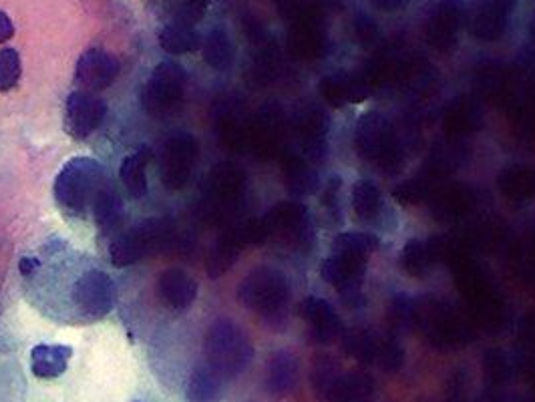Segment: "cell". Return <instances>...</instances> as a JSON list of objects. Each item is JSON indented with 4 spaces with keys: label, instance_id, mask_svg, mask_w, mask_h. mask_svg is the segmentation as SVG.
I'll list each match as a JSON object with an SVG mask.
<instances>
[{
    "label": "cell",
    "instance_id": "db71d44e",
    "mask_svg": "<svg viewBox=\"0 0 535 402\" xmlns=\"http://www.w3.org/2000/svg\"><path fill=\"white\" fill-rule=\"evenodd\" d=\"M521 336L525 338V340H529V342H535V312H531V314H527L525 318H523V322H521Z\"/></svg>",
    "mask_w": 535,
    "mask_h": 402
},
{
    "label": "cell",
    "instance_id": "8d00e7d4",
    "mask_svg": "<svg viewBox=\"0 0 535 402\" xmlns=\"http://www.w3.org/2000/svg\"><path fill=\"white\" fill-rule=\"evenodd\" d=\"M381 338L367 330H350L342 336V350L359 362L375 364L381 348Z\"/></svg>",
    "mask_w": 535,
    "mask_h": 402
},
{
    "label": "cell",
    "instance_id": "ac0fdd59",
    "mask_svg": "<svg viewBox=\"0 0 535 402\" xmlns=\"http://www.w3.org/2000/svg\"><path fill=\"white\" fill-rule=\"evenodd\" d=\"M330 129V117L324 109L306 107L294 119V131L312 159H324L326 155V135Z\"/></svg>",
    "mask_w": 535,
    "mask_h": 402
},
{
    "label": "cell",
    "instance_id": "cb8c5ba5",
    "mask_svg": "<svg viewBox=\"0 0 535 402\" xmlns=\"http://www.w3.org/2000/svg\"><path fill=\"white\" fill-rule=\"evenodd\" d=\"M377 384L371 374L363 370L340 372L336 378L328 402H373Z\"/></svg>",
    "mask_w": 535,
    "mask_h": 402
},
{
    "label": "cell",
    "instance_id": "f546056e",
    "mask_svg": "<svg viewBox=\"0 0 535 402\" xmlns=\"http://www.w3.org/2000/svg\"><path fill=\"white\" fill-rule=\"evenodd\" d=\"M286 189L294 195H312L320 187L318 173L310 167L306 157L296 153H284L282 157Z\"/></svg>",
    "mask_w": 535,
    "mask_h": 402
},
{
    "label": "cell",
    "instance_id": "8992f818",
    "mask_svg": "<svg viewBox=\"0 0 535 402\" xmlns=\"http://www.w3.org/2000/svg\"><path fill=\"white\" fill-rule=\"evenodd\" d=\"M415 326H421L435 348H461L471 338V326L451 304L423 298L417 300Z\"/></svg>",
    "mask_w": 535,
    "mask_h": 402
},
{
    "label": "cell",
    "instance_id": "7a4b0ae2",
    "mask_svg": "<svg viewBox=\"0 0 535 402\" xmlns=\"http://www.w3.org/2000/svg\"><path fill=\"white\" fill-rule=\"evenodd\" d=\"M290 282L274 268L252 270L238 288V300L272 326H282L290 304Z\"/></svg>",
    "mask_w": 535,
    "mask_h": 402
},
{
    "label": "cell",
    "instance_id": "9c48e42d",
    "mask_svg": "<svg viewBox=\"0 0 535 402\" xmlns=\"http://www.w3.org/2000/svg\"><path fill=\"white\" fill-rule=\"evenodd\" d=\"M369 258L352 254H334L326 258L320 266V276L338 294L344 306L359 308L365 304L363 298V278L367 274Z\"/></svg>",
    "mask_w": 535,
    "mask_h": 402
},
{
    "label": "cell",
    "instance_id": "681fc988",
    "mask_svg": "<svg viewBox=\"0 0 535 402\" xmlns=\"http://www.w3.org/2000/svg\"><path fill=\"white\" fill-rule=\"evenodd\" d=\"M278 11L282 13V17L296 21L300 17H304L312 7L308 5V0H274Z\"/></svg>",
    "mask_w": 535,
    "mask_h": 402
},
{
    "label": "cell",
    "instance_id": "ffe728a7",
    "mask_svg": "<svg viewBox=\"0 0 535 402\" xmlns=\"http://www.w3.org/2000/svg\"><path fill=\"white\" fill-rule=\"evenodd\" d=\"M431 201V214L437 222H453L465 218L475 206V193L465 183L445 185L435 189Z\"/></svg>",
    "mask_w": 535,
    "mask_h": 402
},
{
    "label": "cell",
    "instance_id": "816d5d0a",
    "mask_svg": "<svg viewBox=\"0 0 535 402\" xmlns=\"http://www.w3.org/2000/svg\"><path fill=\"white\" fill-rule=\"evenodd\" d=\"M338 191H340V179L338 177H332L326 185V191H324V208H336L338 204Z\"/></svg>",
    "mask_w": 535,
    "mask_h": 402
},
{
    "label": "cell",
    "instance_id": "30bf717a",
    "mask_svg": "<svg viewBox=\"0 0 535 402\" xmlns=\"http://www.w3.org/2000/svg\"><path fill=\"white\" fill-rule=\"evenodd\" d=\"M77 310L91 320L105 318L117 304V286L113 278L101 270H87L77 278L71 290Z\"/></svg>",
    "mask_w": 535,
    "mask_h": 402
},
{
    "label": "cell",
    "instance_id": "4fadbf2b",
    "mask_svg": "<svg viewBox=\"0 0 535 402\" xmlns=\"http://www.w3.org/2000/svg\"><path fill=\"white\" fill-rule=\"evenodd\" d=\"M326 45L328 37L320 23V15L314 9L294 21L288 33V51L294 59L316 61L326 53Z\"/></svg>",
    "mask_w": 535,
    "mask_h": 402
},
{
    "label": "cell",
    "instance_id": "74e56055",
    "mask_svg": "<svg viewBox=\"0 0 535 402\" xmlns=\"http://www.w3.org/2000/svg\"><path fill=\"white\" fill-rule=\"evenodd\" d=\"M381 189L371 179H359L352 185V210L359 220H373L381 210Z\"/></svg>",
    "mask_w": 535,
    "mask_h": 402
},
{
    "label": "cell",
    "instance_id": "7c38bea8",
    "mask_svg": "<svg viewBox=\"0 0 535 402\" xmlns=\"http://www.w3.org/2000/svg\"><path fill=\"white\" fill-rule=\"evenodd\" d=\"M65 117L69 133L77 139H87L103 125L107 117V103L91 91H73L67 97Z\"/></svg>",
    "mask_w": 535,
    "mask_h": 402
},
{
    "label": "cell",
    "instance_id": "484cf974",
    "mask_svg": "<svg viewBox=\"0 0 535 402\" xmlns=\"http://www.w3.org/2000/svg\"><path fill=\"white\" fill-rule=\"evenodd\" d=\"M73 348L65 344H37L31 350V370L37 378H59L67 372Z\"/></svg>",
    "mask_w": 535,
    "mask_h": 402
},
{
    "label": "cell",
    "instance_id": "e0dca14e",
    "mask_svg": "<svg viewBox=\"0 0 535 402\" xmlns=\"http://www.w3.org/2000/svg\"><path fill=\"white\" fill-rule=\"evenodd\" d=\"M155 292L167 308L175 312H186L194 306L200 288L188 272L180 268H169L157 278Z\"/></svg>",
    "mask_w": 535,
    "mask_h": 402
},
{
    "label": "cell",
    "instance_id": "f35d334b",
    "mask_svg": "<svg viewBox=\"0 0 535 402\" xmlns=\"http://www.w3.org/2000/svg\"><path fill=\"white\" fill-rule=\"evenodd\" d=\"M379 248V238L369 232H342L332 242L334 254H352L369 258Z\"/></svg>",
    "mask_w": 535,
    "mask_h": 402
},
{
    "label": "cell",
    "instance_id": "1f68e13d",
    "mask_svg": "<svg viewBox=\"0 0 535 402\" xmlns=\"http://www.w3.org/2000/svg\"><path fill=\"white\" fill-rule=\"evenodd\" d=\"M157 41H159V47L171 57L196 53L204 45L200 33L192 25H184V23H171L163 27Z\"/></svg>",
    "mask_w": 535,
    "mask_h": 402
},
{
    "label": "cell",
    "instance_id": "8fae6325",
    "mask_svg": "<svg viewBox=\"0 0 535 402\" xmlns=\"http://www.w3.org/2000/svg\"><path fill=\"white\" fill-rule=\"evenodd\" d=\"M465 0H441L425 25L427 43L441 53L457 47L461 25L465 23Z\"/></svg>",
    "mask_w": 535,
    "mask_h": 402
},
{
    "label": "cell",
    "instance_id": "7402d4cb",
    "mask_svg": "<svg viewBox=\"0 0 535 402\" xmlns=\"http://www.w3.org/2000/svg\"><path fill=\"white\" fill-rule=\"evenodd\" d=\"M284 141V123L278 109H268L248 129V147L258 151L262 157L280 153Z\"/></svg>",
    "mask_w": 535,
    "mask_h": 402
},
{
    "label": "cell",
    "instance_id": "9a60e30c",
    "mask_svg": "<svg viewBox=\"0 0 535 402\" xmlns=\"http://www.w3.org/2000/svg\"><path fill=\"white\" fill-rule=\"evenodd\" d=\"M270 236H282L292 244H304L310 234L308 210L300 201H284L264 216Z\"/></svg>",
    "mask_w": 535,
    "mask_h": 402
},
{
    "label": "cell",
    "instance_id": "d4e9b609",
    "mask_svg": "<svg viewBox=\"0 0 535 402\" xmlns=\"http://www.w3.org/2000/svg\"><path fill=\"white\" fill-rule=\"evenodd\" d=\"M91 216L103 234H113L123 226V218H125L123 201L117 189L111 187L109 181L95 195L91 204Z\"/></svg>",
    "mask_w": 535,
    "mask_h": 402
},
{
    "label": "cell",
    "instance_id": "836d02e7",
    "mask_svg": "<svg viewBox=\"0 0 535 402\" xmlns=\"http://www.w3.org/2000/svg\"><path fill=\"white\" fill-rule=\"evenodd\" d=\"M497 185L507 199L525 201L535 195V171L525 165H509L499 173Z\"/></svg>",
    "mask_w": 535,
    "mask_h": 402
},
{
    "label": "cell",
    "instance_id": "4dcf8cb0",
    "mask_svg": "<svg viewBox=\"0 0 535 402\" xmlns=\"http://www.w3.org/2000/svg\"><path fill=\"white\" fill-rule=\"evenodd\" d=\"M246 244L242 242V236L238 230H230L226 232L212 248L208 260H206V272L210 278H220L224 276L228 270H232V266L236 264V260L242 254V248Z\"/></svg>",
    "mask_w": 535,
    "mask_h": 402
},
{
    "label": "cell",
    "instance_id": "f6af8a7d",
    "mask_svg": "<svg viewBox=\"0 0 535 402\" xmlns=\"http://www.w3.org/2000/svg\"><path fill=\"white\" fill-rule=\"evenodd\" d=\"M379 368L385 372H399L405 364V350L403 346L393 338V336H383L381 338V348L379 356L375 362Z\"/></svg>",
    "mask_w": 535,
    "mask_h": 402
},
{
    "label": "cell",
    "instance_id": "b9f144b4",
    "mask_svg": "<svg viewBox=\"0 0 535 402\" xmlns=\"http://www.w3.org/2000/svg\"><path fill=\"white\" fill-rule=\"evenodd\" d=\"M340 376V370L338 366L334 364L332 358H318L314 368H312V374H310V382H312V388L316 392V396L320 400H326L328 402V396H330V390L336 382V378Z\"/></svg>",
    "mask_w": 535,
    "mask_h": 402
},
{
    "label": "cell",
    "instance_id": "83f0119b",
    "mask_svg": "<svg viewBox=\"0 0 535 402\" xmlns=\"http://www.w3.org/2000/svg\"><path fill=\"white\" fill-rule=\"evenodd\" d=\"M151 159H153V151L149 147H141L135 153L123 157L119 165V179L133 199H143L149 191L147 165Z\"/></svg>",
    "mask_w": 535,
    "mask_h": 402
},
{
    "label": "cell",
    "instance_id": "bcb514c9",
    "mask_svg": "<svg viewBox=\"0 0 535 402\" xmlns=\"http://www.w3.org/2000/svg\"><path fill=\"white\" fill-rule=\"evenodd\" d=\"M354 33H356V39H359V43L365 49L375 47L379 43V39H381V31H379L377 23L365 13L354 17Z\"/></svg>",
    "mask_w": 535,
    "mask_h": 402
},
{
    "label": "cell",
    "instance_id": "f1b7e54d",
    "mask_svg": "<svg viewBox=\"0 0 535 402\" xmlns=\"http://www.w3.org/2000/svg\"><path fill=\"white\" fill-rule=\"evenodd\" d=\"M246 189V175L232 163H222L210 177V191L218 206H230L242 197Z\"/></svg>",
    "mask_w": 535,
    "mask_h": 402
},
{
    "label": "cell",
    "instance_id": "7bdbcfd3",
    "mask_svg": "<svg viewBox=\"0 0 535 402\" xmlns=\"http://www.w3.org/2000/svg\"><path fill=\"white\" fill-rule=\"evenodd\" d=\"M459 163V153H455L453 147H437L435 151H431V155L425 161V173L431 179H441L447 177L449 173L455 171Z\"/></svg>",
    "mask_w": 535,
    "mask_h": 402
},
{
    "label": "cell",
    "instance_id": "60d3db41",
    "mask_svg": "<svg viewBox=\"0 0 535 402\" xmlns=\"http://www.w3.org/2000/svg\"><path fill=\"white\" fill-rule=\"evenodd\" d=\"M23 77V61L17 49L0 51V93H9L19 87Z\"/></svg>",
    "mask_w": 535,
    "mask_h": 402
},
{
    "label": "cell",
    "instance_id": "2e32d148",
    "mask_svg": "<svg viewBox=\"0 0 535 402\" xmlns=\"http://www.w3.org/2000/svg\"><path fill=\"white\" fill-rule=\"evenodd\" d=\"M298 312L300 318L308 324L310 338L316 344H330L338 336H342V322L326 300L318 296H308L302 300Z\"/></svg>",
    "mask_w": 535,
    "mask_h": 402
},
{
    "label": "cell",
    "instance_id": "44dd1931",
    "mask_svg": "<svg viewBox=\"0 0 535 402\" xmlns=\"http://www.w3.org/2000/svg\"><path fill=\"white\" fill-rule=\"evenodd\" d=\"M517 0H489L471 19V33L479 41L493 43L503 37Z\"/></svg>",
    "mask_w": 535,
    "mask_h": 402
},
{
    "label": "cell",
    "instance_id": "7dc6e473",
    "mask_svg": "<svg viewBox=\"0 0 535 402\" xmlns=\"http://www.w3.org/2000/svg\"><path fill=\"white\" fill-rule=\"evenodd\" d=\"M244 244H264L270 238V228L264 218H256L238 228Z\"/></svg>",
    "mask_w": 535,
    "mask_h": 402
},
{
    "label": "cell",
    "instance_id": "f5cc1de1",
    "mask_svg": "<svg viewBox=\"0 0 535 402\" xmlns=\"http://www.w3.org/2000/svg\"><path fill=\"white\" fill-rule=\"evenodd\" d=\"M411 0H371V5L381 13H395L407 7Z\"/></svg>",
    "mask_w": 535,
    "mask_h": 402
},
{
    "label": "cell",
    "instance_id": "9f6ffc18",
    "mask_svg": "<svg viewBox=\"0 0 535 402\" xmlns=\"http://www.w3.org/2000/svg\"><path fill=\"white\" fill-rule=\"evenodd\" d=\"M529 35H531V39L535 43V13L531 15V21H529Z\"/></svg>",
    "mask_w": 535,
    "mask_h": 402
},
{
    "label": "cell",
    "instance_id": "ee69618b",
    "mask_svg": "<svg viewBox=\"0 0 535 402\" xmlns=\"http://www.w3.org/2000/svg\"><path fill=\"white\" fill-rule=\"evenodd\" d=\"M171 15L175 17V23L184 25H196L204 19L210 0H171Z\"/></svg>",
    "mask_w": 535,
    "mask_h": 402
},
{
    "label": "cell",
    "instance_id": "5bb4252c",
    "mask_svg": "<svg viewBox=\"0 0 535 402\" xmlns=\"http://www.w3.org/2000/svg\"><path fill=\"white\" fill-rule=\"evenodd\" d=\"M119 73L121 61L103 49H89L79 57L75 67L77 81L91 93L109 89L117 81Z\"/></svg>",
    "mask_w": 535,
    "mask_h": 402
},
{
    "label": "cell",
    "instance_id": "ba28073f",
    "mask_svg": "<svg viewBox=\"0 0 535 402\" xmlns=\"http://www.w3.org/2000/svg\"><path fill=\"white\" fill-rule=\"evenodd\" d=\"M171 232L169 220H147L117 236L109 246V258L117 268L133 266L135 262L163 248Z\"/></svg>",
    "mask_w": 535,
    "mask_h": 402
},
{
    "label": "cell",
    "instance_id": "d590c367",
    "mask_svg": "<svg viewBox=\"0 0 535 402\" xmlns=\"http://www.w3.org/2000/svg\"><path fill=\"white\" fill-rule=\"evenodd\" d=\"M435 262H437V258H435L433 248H431L429 242L409 240L403 246V252H401V268L409 276H413V278L427 276L433 270Z\"/></svg>",
    "mask_w": 535,
    "mask_h": 402
},
{
    "label": "cell",
    "instance_id": "3957f363",
    "mask_svg": "<svg viewBox=\"0 0 535 402\" xmlns=\"http://www.w3.org/2000/svg\"><path fill=\"white\" fill-rule=\"evenodd\" d=\"M206 358L224 380L240 376L254 358V348L244 330L228 320H216L206 334Z\"/></svg>",
    "mask_w": 535,
    "mask_h": 402
},
{
    "label": "cell",
    "instance_id": "5b68a950",
    "mask_svg": "<svg viewBox=\"0 0 535 402\" xmlns=\"http://www.w3.org/2000/svg\"><path fill=\"white\" fill-rule=\"evenodd\" d=\"M188 89V71L175 61H161L141 87V107L153 119H165L182 105Z\"/></svg>",
    "mask_w": 535,
    "mask_h": 402
},
{
    "label": "cell",
    "instance_id": "f907efd6",
    "mask_svg": "<svg viewBox=\"0 0 535 402\" xmlns=\"http://www.w3.org/2000/svg\"><path fill=\"white\" fill-rule=\"evenodd\" d=\"M15 33H17V29H15L13 19L5 11H0V45L11 41L15 37Z\"/></svg>",
    "mask_w": 535,
    "mask_h": 402
},
{
    "label": "cell",
    "instance_id": "6da1fadb",
    "mask_svg": "<svg viewBox=\"0 0 535 402\" xmlns=\"http://www.w3.org/2000/svg\"><path fill=\"white\" fill-rule=\"evenodd\" d=\"M107 183L105 167L91 157H73L55 179V201L71 216L85 218L99 189Z\"/></svg>",
    "mask_w": 535,
    "mask_h": 402
},
{
    "label": "cell",
    "instance_id": "4316f807",
    "mask_svg": "<svg viewBox=\"0 0 535 402\" xmlns=\"http://www.w3.org/2000/svg\"><path fill=\"white\" fill-rule=\"evenodd\" d=\"M298 358L286 350H278L266 364V390L274 396L290 392L298 382Z\"/></svg>",
    "mask_w": 535,
    "mask_h": 402
},
{
    "label": "cell",
    "instance_id": "11a10c76",
    "mask_svg": "<svg viewBox=\"0 0 535 402\" xmlns=\"http://www.w3.org/2000/svg\"><path fill=\"white\" fill-rule=\"evenodd\" d=\"M39 268H41V262L37 258H23L19 262V270L23 276H35L39 272Z\"/></svg>",
    "mask_w": 535,
    "mask_h": 402
},
{
    "label": "cell",
    "instance_id": "e575fe53",
    "mask_svg": "<svg viewBox=\"0 0 535 402\" xmlns=\"http://www.w3.org/2000/svg\"><path fill=\"white\" fill-rule=\"evenodd\" d=\"M202 53H204L206 65H210L216 71H228L234 65V57H236L234 43L228 31L222 27H216L208 33L202 45Z\"/></svg>",
    "mask_w": 535,
    "mask_h": 402
},
{
    "label": "cell",
    "instance_id": "277c9868",
    "mask_svg": "<svg viewBox=\"0 0 535 402\" xmlns=\"http://www.w3.org/2000/svg\"><path fill=\"white\" fill-rule=\"evenodd\" d=\"M354 151L369 163L391 171L403 163V149L393 123L379 111L365 113L354 127Z\"/></svg>",
    "mask_w": 535,
    "mask_h": 402
},
{
    "label": "cell",
    "instance_id": "ab89813d",
    "mask_svg": "<svg viewBox=\"0 0 535 402\" xmlns=\"http://www.w3.org/2000/svg\"><path fill=\"white\" fill-rule=\"evenodd\" d=\"M435 179L427 175H417L411 177L403 183H399L393 191V197L403 206H419L423 201H429L435 193Z\"/></svg>",
    "mask_w": 535,
    "mask_h": 402
},
{
    "label": "cell",
    "instance_id": "d6986e66",
    "mask_svg": "<svg viewBox=\"0 0 535 402\" xmlns=\"http://www.w3.org/2000/svg\"><path fill=\"white\" fill-rule=\"evenodd\" d=\"M322 99L330 107H344V103H363L373 87L365 79V75H346V73H336L328 75L320 81L318 85Z\"/></svg>",
    "mask_w": 535,
    "mask_h": 402
},
{
    "label": "cell",
    "instance_id": "603a6c76",
    "mask_svg": "<svg viewBox=\"0 0 535 402\" xmlns=\"http://www.w3.org/2000/svg\"><path fill=\"white\" fill-rule=\"evenodd\" d=\"M483 127V107L475 97L461 95L453 99L443 115V131L449 137L475 133Z\"/></svg>",
    "mask_w": 535,
    "mask_h": 402
},
{
    "label": "cell",
    "instance_id": "d6a6232c",
    "mask_svg": "<svg viewBox=\"0 0 535 402\" xmlns=\"http://www.w3.org/2000/svg\"><path fill=\"white\" fill-rule=\"evenodd\" d=\"M224 378L212 366H198L186 384L188 402H220Z\"/></svg>",
    "mask_w": 535,
    "mask_h": 402
},
{
    "label": "cell",
    "instance_id": "c3c4849f",
    "mask_svg": "<svg viewBox=\"0 0 535 402\" xmlns=\"http://www.w3.org/2000/svg\"><path fill=\"white\" fill-rule=\"evenodd\" d=\"M483 364H485V374L489 376V380H493V382L505 380V376H507V362H505V356L499 350L485 352Z\"/></svg>",
    "mask_w": 535,
    "mask_h": 402
},
{
    "label": "cell",
    "instance_id": "52a82bcc",
    "mask_svg": "<svg viewBox=\"0 0 535 402\" xmlns=\"http://www.w3.org/2000/svg\"><path fill=\"white\" fill-rule=\"evenodd\" d=\"M200 159V143L192 133L177 131L161 147L159 179L167 191L188 187Z\"/></svg>",
    "mask_w": 535,
    "mask_h": 402
}]
</instances>
